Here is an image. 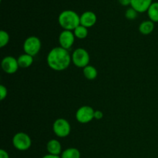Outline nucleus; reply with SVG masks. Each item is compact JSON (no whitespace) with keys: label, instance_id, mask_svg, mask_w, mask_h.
Returning a JSON list of instances; mask_svg holds the SVG:
<instances>
[{"label":"nucleus","instance_id":"obj_20","mask_svg":"<svg viewBox=\"0 0 158 158\" xmlns=\"http://www.w3.org/2000/svg\"><path fill=\"white\" fill-rule=\"evenodd\" d=\"M125 16H126V18L127 19L134 20L137 17V12L135 9H133V8L131 7L126 11Z\"/></svg>","mask_w":158,"mask_h":158},{"label":"nucleus","instance_id":"obj_14","mask_svg":"<svg viewBox=\"0 0 158 158\" xmlns=\"http://www.w3.org/2000/svg\"><path fill=\"white\" fill-rule=\"evenodd\" d=\"M20 68H28L33 63V56L29 54H22L17 59Z\"/></svg>","mask_w":158,"mask_h":158},{"label":"nucleus","instance_id":"obj_5","mask_svg":"<svg viewBox=\"0 0 158 158\" xmlns=\"http://www.w3.org/2000/svg\"><path fill=\"white\" fill-rule=\"evenodd\" d=\"M41 41L35 35H31L26 39L23 43V50L25 53L29 54L32 56H35L41 49Z\"/></svg>","mask_w":158,"mask_h":158},{"label":"nucleus","instance_id":"obj_22","mask_svg":"<svg viewBox=\"0 0 158 158\" xmlns=\"http://www.w3.org/2000/svg\"><path fill=\"white\" fill-rule=\"evenodd\" d=\"M103 117V114L100 110H95L94 112V119L96 120H101Z\"/></svg>","mask_w":158,"mask_h":158},{"label":"nucleus","instance_id":"obj_16","mask_svg":"<svg viewBox=\"0 0 158 158\" xmlns=\"http://www.w3.org/2000/svg\"><path fill=\"white\" fill-rule=\"evenodd\" d=\"M80 151L75 148H67L61 154V158H80Z\"/></svg>","mask_w":158,"mask_h":158},{"label":"nucleus","instance_id":"obj_24","mask_svg":"<svg viewBox=\"0 0 158 158\" xmlns=\"http://www.w3.org/2000/svg\"><path fill=\"white\" fill-rule=\"evenodd\" d=\"M119 2L122 5V6H129L131 3V0H119Z\"/></svg>","mask_w":158,"mask_h":158},{"label":"nucleus","instance_id":"obj_21","mask_svg":"<svg viewBox=\"0 0 158 158\" xmlns=\"http://www.w3.org/2000/svg\"><path fill=\"white\" fill-rule=\"evenodd\" d=\"M8 94V90L4 85H0V100H4Z\"/></svg>","mask_w":158,"mask_h":158},{"label":"nucleus","instance_id":"obj_9","mask_svg":"<svg viewBox=\"0 0 158 158\" xmlns=\"http://www.w3.org/2000/svg\"><path fill=\"white\" fill-rule=\"evenodd\" d=\"M75 38V35H74V33L72 31L63 30V32H60V35H59L60 46L68 50L74 44Z\"/></svg>","mask_w":158,"mask_h":158},{"label":"nucleus","instance_id":"obj_23","mask_svg":"<svg viewBox=\"0 0 158 158\" xmlns=\"http://www.w3.org/2000/svg\"><path fill=\"white\" fill-rule=\"evenodd\" d=\"M0 158H9L7 151L3 149L0 150Z\"/></svg>","mask_w":158,"mask_h":158},{"label":"nucleus","instance_id":"obj_7","mask_svg":"<svg viewBox=\"0 0 158 158\" xmlns=\"http://www.w3.org/2000/svg\"><path fill=\"white\" fill-rule=\"evenodd\" d=\"M94 112L90 106H80L76 112V119L80 123H88L94 119Z\"/></svg>","mask_w":158,"mask_h":158},{"label":"nucleus","instance_id":"obj_3","mask_svg":"<svg viewBox=\"0 0 158 158\" xmlns=\"http://www.w3.org/2000/svg\"><path fill=\"white\" fill-rule=\"evenodd\" d=\"M72 63L78 68H84L88 66L90 60L89 54L83 48H77L71 55Z\"/></svg>","mask_w":158,"mask_h":158},{"label":"nucleus","instance_id":"obj_10","mask_svg":"<svg viewBox=\"0 0 158 158\" xmlns=\"http://www.w3.org/2000/svg\"><path fill=\"white\" fill-rule=\"evenodd\" d=\"M97 23V15L91 11H86L80 15V25L88 29L92 27Z\"/></svg>","mask_w":158,"mask_h":158},{"label":"nucleus","instance_id":"obj_8","mask_svg":"<svg viewBox=\"0 0 158 158\" xmlns=\"http://www.w3.org/2000/svg\"><path fill=\"white\" fill-rule=\"evenodd\" d=\"M1 66L2 70L7 74H13L17 72L19 67V63L17 59L11 56L4 57L2 60Z\"/></svg>","mask_w":158,"mask_h":158},{"label":"nucleus","instance_id":"obj_6","mask_svg":"<svg viewBox=\"0 0 158 158\" xmlns=\"http://www.w3.org/2000/svg\"><path fill=\"white\" fill-rule=\"evenodd\" d=\"M52 131L54 134L60 138L68 137L71 132V126L66 119L59 118L54 121L52 124Z\"/></svg>","mask_w":158,"mask_h":158},{"label":"nucleus","instance_id":"obj_2","mask_svg":"<svg viewBox=\"0 0 158 158\" xmlns=\"http://www.w3.org/2000/svg\"><path fill=\"white\" fill-rule=\"evenodd\" d=\"M58 22L64 30L72 31L80 25V16L74 11L65 10L59 15Z\"/></svg>","mask_w":158,"mask_h":158},{"label":"nucleus","instance_id":"obj_15","mask_svg":"<svg viewBox=\"0 0 158 158\" xmlns=\"http://www.w3.org/2000/svg\"><path fill=\"white\" fill-rule=\"evenodd\" d=\"M83 73L85 78L87 79L88 80H95L97 77V75H98L97 69L94 66H90V65H88L86 67L83 68Z\"/></svg>","mask_w":158,"mask_h":158},{"label":"nucleus","instance_id":"obj_12","mask_svg":"<svg viewBox=\"0 0 158 158\" xmlns=\"http://www.w3.org/2000/svg\"><path fill=\"white\" fill-rule=\"evenodd\" d=\"M46 150L49 154L60 156V154H62V145L59 140L52 139L48 141L46 144Z\"/></svg>","mask_w":158,"mask_h":158},{"label":"nucleus","instance_id":"obj_11","mask_svg":"<svg viewBox=\"0 0 158 158\" xmlns=\"http://www.w3.org/2000/svg\"><path fill=\"white\" fill-rule=\"evenodd\" d=\"M152 0H131V6L137 12H144L149 9Z\"/></svg>","mask_w":158,"mask_h":158},{"label":"nucleus","instance_id":"obj_4","mask_svg":"<svg viewBox=\"0 0 158 158\" xmlns=\"http://www.w3.org/2000/svg\"><path fill=\"white\" fill-rule=\"evenodd\" d=\"M12 144L14 148L20 151L29 150L32 145V140L27 134L24 132H19L12 137Z\"/></svg>","mask_w":158,"mask_h":158},{"label":"nucleus","instance_id":"obj_13","mask_svg":"<svg viewBox=\"0 0 158 158\" xmlns=\"http://www.w3.org/2000/svg\"><path fill=\"white\" fill-rule=\"evenodd\" d=\"M154 23L151 20L142 22L139 26V32L143 35H149L154 31Z\"/></svg>","mask_w":158,"mask_h":158},{"label":"nucleus","instance_id":"obj_18","mask_svg":"<svg viewBox=\"0 0 158 158\" xmlns=\"http://www.w3.org/2000/svg\"><path fill=\"white\" fill-rule=\"evenodd\" d=\"M73 33L76 38L79 39V40H83V39L86 38V36L88 35V29L85 26L80 25L74 29Z\"/></svg>","mask_w":158,"mask_h":158},{"label":"nucleus","instance_id":"obj_25","mask_svg":"<svg viewBox=\"0 0 158 158\" xmlns=\"http://www.w3.org/2000/svg\"><path fill=\"white\" fill-rule=\"evenodd\" d=\"M43 158H61V157L58 155H52V154H46L45 155L44 157H43Z\"/></svg>","mask_w":158,"mask_h":158},{"label":"nucleus","instance_id":"obj_19","mask_svg":"<svg viewBox=\"0 0 158 158\" xmlns=\"http://www.w3.org/2000/svg\"><path fill=\"white\" fill-rule=\"evenodd\" d=\"M9 35L4 30L0 31V47L3 48L9 43Z\"/></svg>","mask_w":158,"mask_h":158},{"label":"nucleus","instance_id":"obj_17","mask_svg":"<svg viewBox=\"0 0 158 158\" xmlns=\"http://www.w3.org/2000/svg\"><path fill=\"white\" fill-rule=\"evenodd\" d=\"M150 20L154 23H158V2H153L148 10Z\"/></svg>","mask_w":158,"mask_h":158},{"label":"nucleus","instance_id":"obj_1","mask_svg":"<svg viewBox=\"0 0 158 158\" xmlns=\"http://www.w3.org/2000/svg\"><path fill=\"white\" fill-rule=\"evenodd\" d=\"M46 62L50 69L55 71H63L69 67L72 58L67 49L58 46L52 48L49 51L46 57Z\"/></svg>","mask_w":158,"mask_h":158}]
</instances>
